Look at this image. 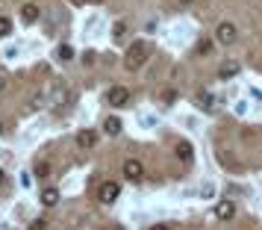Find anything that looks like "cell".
I'll return each mask as SVG.
<instances>
[{"label": "cell", "mask_w": 262, "mask_h": 230, "mask_svg": "<svg viewBox=\"0 0 262 230\" xmlns=\"http://www.w3.org/2000/svg\"><path fill=\"white\" fill-rule=\"evenodd\" d=\"M150 53H154V45L150 41H136V45H130L127 53H124V68L127 71H139L144 62L150 59Z\"/></svg>", "instance_id": "1"}, {"label": "cell", "mask_w": 262, "mask_h": 230, "mask_svg": "<svg viewBox=\"0 0 262 230\" xmlns=\"http://www.w3.org/2000/svg\"><path fill=\"white\" fill-rule=\"evenodd\" d=\"M236 38H238L236 24H230V21H221V24L215 27V41H218V45L230 48V45H236Z\"/></svg>", "instance_id": "2"}, {"label": "cell", "mask_w": 262, "mask_h": 230, "mask_svg": "<svg viewBox=\"0 0 262 230\" xmlns=\"http://www.w3.org/2000/svg\"><path fill=\"white\" fill-rule=\"evenodd\" d=\"M118 195H121V183L103 180V183H100V189H97V201H100V204H115V201H118Z\"/></svg>", "instance_id": "3"}, {"label": "cell", "mask_w": 262, "mask_h": 230, "mask_svg": "<svg viewBox=\"0 0 262 230\" xmlns=\"http://www.w3.org/2000/svg\"><path fill=\"white\" fill-rule=\"evenodd\" d=\"M106 100H109V107H127V100H130V89H127V86H112L109 95H106Z\"/></svg>", "instance_id": "4"}, {"label": "cell", "mask_w": 262, "mask_h": 230, "mask_svg": "<svg viewBox=\"0 0 262 230\" xmlns=\"http://www.w3.org/2000/svg\"><path fill=\"white\" fill-rule=\"evenodd\" d=\"M124 177L133 180V183L144 180V165L139 162V159H127V162H124Z\"/></svg>", "instance_id": "5"}, {"label": "cell", "mask_w": 262, "mask_h": 230, "mask_svg": "<svg viewBox=\"0 0 262 230\" xmlns=\"http://www.w3.org/2000/svg\"><path fill=\"white\" fill-rule=\"evenodd\" d=\"M215 218L218 221H233L236 218V204L233 201H218L215 204Z\"/></svg>", "instance_id": "6"}, {"label": "cell", "mask_w": 262, "mask_h": 230, "mask_svg": "<svg viewBox=\"0 0 262 230\" xmlns=\"http://www.w3.org/2000/svg\"><path fill=\"white\" fill-rule=\"evenodd\" d=\"M97 139H100V133H97V130H92V127H85V130H80V133H77V145H80V148H95Z\"/></svg>", "instance_id": "7"}, {"label": "cell", "mask_w": 262, "mask_h": 230, "mask_svg": "<svg viewBox=\"0 0 262 230\" xmlns=\"http://www.w3.org/2000/svg\"><path fill=\"white\" fill-rule=\"evenodd\" d=\"M174 154H177V159H180V162H186V165H191V162H194V148H191L189 142H177Z\"/></svg>", "instance_id": "8"}, {"label": "cell", "mask_w": 262, "mask_h": 230, "mask_svg": "<svg viewBox=\"0 0 262 230\" xmlns=\"http://www.w3.org/2000/svg\"><path fill=\"white\" fill-rule=\"evenodd\" d=\"M38 18H41V9H38L36 3H24L21 6V21L24 24H36Z\"/></svg>", "instance_id": "9"}, {"label": "cell", "mask_w": 262, "mask_h": 230, "mask_svg": "<svg viewBox=\"0 0 262 230\" xmlns=\"http://www.w3.org/2000/svg\"><path fill=\"white\" fill-rule=\"evenodd\" d=\"M53 56H56V62H62V65H68V62H74V56H77V50H74L71 45H68V41H62L59 48H56V53H53Z\"/></svg>", "instance_id": "10"}, {"label": "cell", "mask_w": 262, "mask_h": 230, "mask_svg": "<svg viewBox=\"0 0 262 230\" xmlns=\"http://www.w3.org/2000/svg\"><path fill=\"white\" fill-rule=\"evenodd\" d=\"M121 130H124V121H121L118 115L103 118V133H106V136H121Z\"/></svg>", "instance_id": "11"}, {"label": "cell", "mask_w": 262, "mask_h": 230, "mask_svg": "<svg viewBox=\"0 0 262 230\" xmlns=\"http://www.w3.org/2000/svg\"><path fill=\"white\" fill-rule=\"evenodd\" d=\"M41 204L56 206L59 204V189H56V186H41Z\"/></svg>", "instance_id": "12"}, {"label": "cell", "mask_w": 262, "mask_h": 230, "mask_svg": "<svg viewBox=\"0 0 262 230\" xmlns=\"http://www.w3.org/2000/svg\"><path fill=\"white\" fill-rule=\"evenodd\" d=\"M124 36H127V21H115V24H112V38L121 41Z\"/></svg>", "instance_id": "13"}, {"label": "cell", "mask_w": 262, "mask_h": 230, "mask_svg": "<svg viewBox=\"0 0 262 230\" xmlns=\"http://www.w3.org/2000/svg\"><path fill=\"white\" fill-rule=\"evenodd\" d=\"M198 103H201V109H206V112H209V109H215V97L206 95V92H201V95H198Z\"/></svg>", "instance_id": "14"}, {"label": "cell", "mask_w": 262, "mask_h": 230, "mask_svg": "<svg viewBox=\"0 0 262 230\" xmlns=\"http://www.w3.org/2000/svg\"><path fill=\"white\" fill-rule=\"evenodd\" d=\"M206 53H212V38H201L198 41V56H206Z\"/></svg>", "instance_id": "15"}, {"label": "cell", "mask_w": 262, "mask_h": 230, "mask_svg": "<svg viewBox=\"0 0 262 230\" xmlns=\"http://www.w3.org/2000/svg\"><path fill=\"white\" fill-rule=\"evenodd\" d=\"M218 74H221V77H236L238 65H236V62H227V65H221V71H218Z\"/></svg>", "instance_id": "16"}, {"label": "cell", "mask_w": 262, "mask_h": 230, "mask_svg": "<svg viewBox=\"0 0 262 230\" xmlns=\"http://www.w3.org/2000/svg\"><path fill=\"white\" fill-rule=\"evenodd\" d=\"M9 33H12V21L6 15H0V36H9Z\"/></svg>", "instance_id": "17"}, {"label": "cell", "mask_w": 262, "mask_h": 230, "mask_svg": "<svg viewBox=\"0 0 262 230\" xmlns=\"http://www.w3.org/2000/svg\"><path fill=\"white\" fill-rule=\"evenodd\" d=\"M36 174L45 180V177L50 174V162H45V159H41V162H36Z\"/></svg>", "instance_id": "18"}, {"label": "cell", "mask_w": 262, "mask_h": 230, "mask_svg": "<svg viewBox=\"0 0 262 230\" xmlns=\"http://www.w3.org/2000/svg\"><path fill=\"white\" fill-rule=\"evenodd\" d=\"M30 230H48V221H45V218H33Z\"/></svg>", "instance_id": "19"}, {"label": "cell", "mask_w": 262, "mask_h": 230, "mask_svg": "<svg viewBox=\"0 0 262 230\" xmlns=\"http://www.w3.org/2000/svg\"><path fill=\"white\" fill-rule=\"evenodd\" d=\"M6 86H9V77L0 71V92H6Z\"/></svg>", "instance_id": "20"}, {"label": "cell", "mask_w": 262, "mask_h": 230, "mask_svg": "<svg viewBox=\"0 0 262 230\" xmlns=\"http://www.w3.org/2000/svg\"><path fill=\"white\" fill-rule=\"evenodd\" d=\"M147 230H171V227H168V224H150Z\"/></svg>", "instance_id": "21"}, {"label": "cell", "mask_w": 262, "mask_h": 230, "mask_svg": "<svg viewBox=\"0 0 262 230\" xmlns=\"http://www.w3.org/2000/svg\"><path fill=\"white\" fill-rule=\"evenodd\" d=\"M3 183H6V171L0 169V186H3Z\"/></svg>", "instance_id": "22"}, {"label": "cell", "mask_w": 262, "mask_h": 230, "mask_svg": "<svg viewBox=\"0 0 262 230\" xmlns=\"http://www.w3.org/2000/svg\"><path fill=\"white\" fill-rule=\"evenodd\" d=\"M177 3H180V6H189L191 0H177Z\"/></svg>", "instance_id": "23"}, {"label": "cell", "mask_w": 262, "mask_h": 230, "mask_svg": "<svg viewBox=\"0 0 262 230\" xmlns=\"http://www.w3.org/2000/svg\"><path fill=\"white\" fill-rule=\"evenodd\" d=\"M0 136H3V121H0Z\"/></svg>", "instance_id": "24"}]
</instances>
